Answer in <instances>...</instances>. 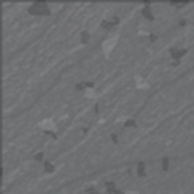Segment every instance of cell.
Segmentation results:
<instances>
[{"instance_id": "cell-1", "label": "cell", "mask_w": 194, "mask_h": 194, "mask_svg": "<svg viewBox=\"0 0 194 194\" xmlns=\"http://www.w3.org/2000/svg\"><path fill=\"white\" fill-rule=\"evenodd\" d=\"M28 12L29 15H34V16H48L50 15V7H48V3L37 0L31 7H28Z\"/></svg>"}, {"instance_id": "cell-2", "label": "cell", "mask_w": 194, "mask_h": 194, "mask_svg": "<svg viewBox=\"0 0 194 194\" xmlns=\"http://www.w3.org/2000/svg\"><path fill=\"white\" fill-rule=\"evenodd\" d=\"M116 42H118V34H113L110 37H107L104 44H102V52H104V57L105 58H110L112 52L115 50V47H116Z\"/></svg>"}, {"instance_id": "cell-3", "label": "cell", "mask_w": 194, "mask_h": 194, "mask_svg": "<svg viewBox=\"0 0 194 194\" xmlns=\"http://www.w3.org/2000/svg\"><path fill=\"white\" fill-rule=\"evenodd\" d=\"M186 54H188V48H178V47H171L170 48V57L175 62H180Z\"/></svg>"}, {"instance_id": "cell-4", "label": "cell", "mask_w": 194, "mask_h": 194, "mask_svg": "<svg viewBox=\"0 0 194 194\" xmlns=\"http://www.w3.org/2000/svg\"><path fill=\"white\" fill-rule=\"evenodd\" d=\"M39 128H41L44 133L55 131V121H54L52 118H44L41 123H39Z\"/></svg>"}, {"instance_id": "cell-5", "label": "cell", "mask_w": 194, "mask_h": 194, "mask_svg": "<svg viewBox=\"0 0 194 194\" xmlns=\"http://www.w3.org/2000/svg\"><path fill=\"white\" fill-rule=\"evenodd\" d=\"M134 84H136V89H147V87H149V83L146 79H142L141 74L134 76Z\"/></svg>"}, {"instance_id": "cell-6", "label": "cell", "mask_w": 194, "mask_h": 194, "mask_svg": "<svg viewBox=\"0 0 194 194\" xmlns=\"http://www.w3.org/2000/svg\"><path fill=\"white\" fill-rule=\"evenodd\" d=\"M141 15L144 16V19H149V21H152V19H154V13H152V8H151L149 5L142 7V10H141Z\"/></svg>"}, {"instance_id": "cell-7", "label": "cell", "mask_w": 194, "mask_h": 194, "mask_svg": "<svg viewBox=\"0 0 194 194\" xmlns=\"http://www.w3.org/2000/svg\"><path fill=\"white\" fill-rule=\"evenodd\" d=\"M136 175H138L139 178L146 176V163L144 162H139L138 165H136Z\"/></svg>"}, {"instance_id": "cell-8", "label": "cell", "mask_w": 194, "mask_h": 194, "mask_svg": "<svg viewBox=\"0 0 194 194\" xmlns=\"http://www.w3.org/2000/svg\"><path fill=\"white\" fill-rule=\"evenodd\" d=\"M83 94H84V97H86V99H95V97H97L95 87H86Z\"/></svg>"}, {"instance_id": "cell-9", "label": "cell", "mask_w": 194, "mask_h": 194, "mask_svg": "<svg viewBox=\"0 0 194 194\" xmlns=\"http://www.w3.org/2000/svg\"><path fill=\"white\" fill-rule=\"evenodd\" d=\"M89 41H91V33L89 31H83L79 34V42L86 45V44H89Z\"/></svg>"}, {"instance_id": "cell-10", "label": "cell", "mask_w": 194, "mask_h": 194, "mask_svg": "<svg viewBox=\"0 0 194 194\" xmlns=\"http://www.w3.org/2000/svg\"><path fill=\"white\" fill-rule=\"evenodd\" d=\"M44 171H45L47 175H50V173H54V171H55V165H54L52 162H48V160H45V162H44Z\"/></svg>"}, {"instance_id": "cell-11", "label": "cell", "mask_w": 194, "mask_h": 194, "mask_svg": "<svg viewBox=\"0 0 194 194\" xmlns=\"http://www.w3.org/2000/svg\"><path fill=\"white\" fill-rule=\"evenodd\" d=\"M105 188H107L105 191L109 192V194H115V191L118 189V188L115 186V183H112V181H107V183H105Z\"/></svg>"}, {"instance_id": "cell-12", "label": "cell", "mask_w": 194, "mask_h": 194, "mask_svg": "<svg viewBox=\"0 0 194 194\" xmlns=\"http://www.w3.org/2000/svg\"><path fill=\"white\" fill-rule=\"evenodd\" d=\"M100 28H104V29H110L113 28V23L110 21V19H102V23H100Z\"/></svg>"}, {"instance_id": "cell-13", "label": "cell", "mask_w": 194, "mask_h": 194, "mask_svg": "<svg viewBox=\"0 0 194 194\" xmlns=\"http://www.w3.org/2000/svg\"><path fill=\"white\" fill-rule=\"evenodd\" d=\"M168 168H170V159L168 157H163L162 159V170L163 171H168Z\"/></svg>"}, {"instance_id": "cell-14", "label": "cell", "mask_w": 194, "mask_h": 194, "mask_svg": "<svg viewBox=\"0 0 194 194\" xmlns=\"http://www.w3.org/2000/svg\"><path fill=\"white\" fill-rule=\"evenodd\" d=\"M125 128H136V120H133V118H128L125 121Z\"/></svg>"}, {"instance_id": "cell-15", "label": "cell", "mask_w": 194, "mask_h": 194, "mask_svg": "<svg viewBox=\"0 0 194 194\" xmlns=\"http://www.w3.org/2000/svg\"><path fill=\"white\" fill-rule=\"evenodd\" d=\"M34 160H36V162H45V160H44V152H37V154L34 155Z\"/></svg>"}, {"instance_id": "cell-16", "label": "cell", "mask_w": 194, "mask_h": 194, "mask_svg": "<svg viewBox=\"0 0 194 194\" xmlns=\"http://www.w3.org/2000/svg\"><path fill=\"white\" fill-rule=\"evenodd\" d=\"M170 5H173V7H181V5H188V2H186V0H183V2H171Z\"/></svg>"}, {"instance_id": "cell-17", "label": "cell", "mask_w": 194, "mask_h": 194, "mask_svg": "<svg viewBox=\"0 0 194 194\" xmlns=\"http://www.w3.org/2000/svg\"><path fill=\"white\" fill-rule=\"evenodd\" d=\"M112 23H113V26L118 24V23H120V18H118V16H113V18H112Z\"/></svg>"}, {"instance_id": "cell-18", "label": "cell", "mask_w": 194, "mask_h": 194, "mask_svg": "<svg viewBox=\"0 0 194 194\" xmlns=\"http://www.w3.org/2000/svg\"><path fill=\"white\" fill-rule=\"evenodd\" d=\"M112 141H113V142H118V138H116V134H112Z\"/></svg>"}, {"instance_id": "cell-19", "label": "cell", "mask_w": 194, "mask_h": 194, "mask_svg": "<svg viewBox=\"0 0 194 194\" xmlns=\"http://www.w3.org/2000/svg\"><path fill=\"white\" fill-rule=\"evenodd\" d=\"M149 37H151V41H152V42H154V41H155V39H157V36H155V34H151V36H149Z\"/></svg>"}, {"instance_id": "cell-20", "label": "cell", "mask_w": 194, "mask_h": 194, "mask_svg": "<svg viewBox=\"0 0 194 194\" xmlns=\"http://www.w3.org/2000/svg\"><path fill=\"white\" fill-rule=\"evenodd\" d=\"M126 194H138V191H128Z\"/></svg>"}]
</instances>
